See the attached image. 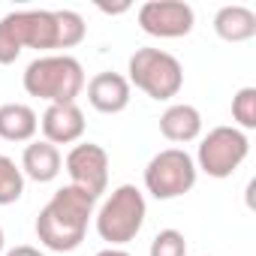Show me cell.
<instances>
[{
    "label": "cell",
    "instance_id": "cell-6",
    "mask_svg": "<svg viewBox=\"0 0 256 256\" xmlns=\"http://www.w3.org/2000/svg\"><path fill=\"white\" fill-rule=\"evenodd\" d=\"M196 178H199L196 160L184 148H166L154 154L145 166V190L160 202L190 193L196 187Z\"/></svg>",
    "mask_w": 256,
    "mask_h": 256
},
{
    "label": "cell",
    "instance_id": "cell-23",
    "mask_svg": "<svg viewBox=\"0 0 256 256\" xmlns=\"http://www.w3.org/2000/svg\"><path fill=\"white\" fill-rule=\"evenodd\" d=\"M4 244H6V235H4V226H0V256H4Z\"/></svg>",
    "mask_w": 256,
    "mask_h": 256
},
{
    "label": "cell",
    "instance_id": "cell-12",
    "mask_svg": "<svg viewBox=\"0 0 256 256\" xmlns=\"http://www.w3.org/2000/svg\"><path fill=\"white\" fill-rule=\"evenodd\" d=\"M160 133L169 142H175V145L196 142L202 136V114H199V108L190 106V102H172L160 114Z\"/></svg>",
    "mask_w": 256,
    "mask_h": 256
},
{
    "label": "cell",
    "instance_id": "cell-19",
    "mask_svg": "<svg viewBox=\"0 0 256 256\" xmlns=\"http://www.w3.org/2000/svg\"><path fill=\"white\" fill-rule=\"evenodd\" d=\"M148 256H187V238L178 229H160L151 241Z\"/></svg>",
    "mask_w": 256,
    "mask_h": 256
},
{
    "label": "cell",
    "instance_id": "cell-17",
    "mask_svg": "<svg viewBox=\"0 0 256 256\" xmlns=\"http://www.w3.org/2000/svg\"><path fill=\"white\" fill-rule=\"evenodd\" d=\"M24 193V175L22 166H16L12 157L0 154V205H12Z\"/></svg>",
    "mask_w": 256,
    "mask_h": 256
},
{
    "label": "cell",
    "instance_id": "cell-15",
    "mask_svg": "<svg viewBox=\"0 0 256 256\" xmlns=\"http://www.w3.org/2000/svg\"><path fill=\"white\" fill-rule=\"evenodd\" d=\"M40 130V118L24 102H6L0 106V139L6 142H34Z\"/></svg>",
    "mask_w": 256,
    "mask_h": 256
},
{
    "label": "cell",
    "instance_id": "cell-21",
    "mask_svg": "<svg viewBox=\"0 0 256 256\" xmlns=\"http://www.w3.org/2000/svg\"><path fill=\"white\" fill-rule=\"evenodd\" d=\"M96 256H130L126 250H120V247H106V250H100Z\"/></svg>",
    "mask_w": 256,
    "mask_h": 256
},
{
    "label": "cell",
    "instance_id": "cell-10",
    "mask_svg": "<svg viewBox=\"0 0 256 256\" xmlns=\"http://www.w3.org/2000/svg\"><path fill=\"white\" fill-rule=\"evenodd\" d=\"M40 126H42L46 142H52L54 148L58 145H76L84 136V112L76 102L48 106L40 118Z\"/></svg>",
    "mask_w": 256,
    "mask_h": 256
},
{
    "label": "cell",
    "instance_id": "cell-4",
    "mask_svg": "<svg viewBox=\"0 0 256 256\" xmlns=\"http://www.w3.org/2000/svg\"><path fill=\"white\" fill-rule=\"evenodd\" d=\"M145 214H148L145 193L136 184H120L108 193V199L100 205L94 220H96L100 238L108 241V247H124L142 232Z\"/></svg>",
    "mask_w": 256,
    "mask_h": 256
},
{
    "label": "cell",
    "instance_id": "cell-20",
    "mask_svg": "<svg viewBox=\"0 0 256 256\" xmlns=\"http://www.w3.org/2000/svg\"><path fill=\"white\" fill-rule=\"evenodd\" d=\"M4 256H46L40 247H30V244H18V247H12V250H6Z\"/></svg>",
    "mask_w": 256,
    "mask_h": 256
},
{
    "label": "cell",
    "instance_id": "cell-11",
    "mask_svg": "<svg viewBox=\"0 0 256 256\" xmlns=\"http://www.w3.org/2000/svg\"><path fill=\"white\" fill-rule=\"evenodd\" d=\"M130 82L120 72H96L88 82V102L102 114H118L130 106Z\"/></svg>",
    "mask_w": 256,
    "mask_h": 256
},
{
    "label": "cell",
    "instance_id": "cell-1",
    "mask_svg": "<svg viewBox=\"0 0 256 256\" xmlns=\"http://www.w3.org/2000/svg\"><path fill=\"white\" fill-rule=\"evenodd\" d=\"M96 211V196L82 187H60L40 211L36 217V238L46 250L54 253H72L84 235L88 223Z\"/></svg>",
    "mask_w": 256,
    "mask_h": 256
},
{
    "label": "cell",
    "instance_id": "cell-14",
    "mask_svg": "<svg viewBox=\"0 0 256 256\" xmlns=\"http://www.w3.org/2000/svg\"><path fill=\"white\" fill-rule=\"evenodd\" d=\"M214 34L223 42H247L256 36V12L241 4L220 6L214 16Z\"/></svg>",
    "mask_w": 256,
    "mask_h": 256
},
{
    "label": "cell",
    "instance_id": "cell-18",
    "mask_svg": "<svg viewBox=\"0 0 256 256\" xmlns=\"http://www.w3.org/2000/svg\"><path fill=\"white\" fill-rule=\"evenodd\" d=\"M232 118L238 130H256V88H241L232 96Z\"/></svg>",
    "mask_w": 256,
    "mask_h": 256
},
{
    "label": "cell",
    "instance_id": "cell-5",
    "mask_svg": "<svg viewBox=\"0 0 256 256\" xmlns=\"http://www.w3.org/2000/svg\"><path fill=\"white\" fill-rule=\"evenodd\" d=\"M126 82L136 84L142 94H148L157 102H166L181 94L184 88V66L175 54L163 48H136L126 64Z\"/></svg>",
    "mask_w": 256,
    "mask_h": 256
},
{
    "label": "cell",
    "instance_id": "cell-22",
    "mask_svg": "<svg viewBox=\"0 0 256 256\" xmlns=\"http://www.w3.org/2000/svg\"><path fill=\"white\" fill-rule=\"evenodd\" d=\"M102 12H112V16H118V12H126L130 10V4H120V6H100Z\"/></svg>",
    "mask_w": 256,
    "mask_h": 256
},
{
    "label": "cell",
    "instance_id": "cell-13",
    "mask_svg": "<svg viewBox=\"0 0 256 256\" xmlns=\"http://www.w3.org/2000/svg\"><path fill=\"white\" fill-rule=\"evenodd\" d=\"M60 169H64V157L52 142H46V139L28 142V148L22 154V175L24 178L36 181V184H48L60 175Z\"/></svg>",
    "mask_w": 256,
    "mask_h": 256
},
{
    "label": "cell",
    "instance_id": "cell-9",
    "mask_svg": "<svg viewBox=\"0 0 256 256\" xmlns=\"http://www.w3.org/2000/svg\"><path fill=\"white\" fill-rule=\"evenodd\" d=\"M64 166H66L72 187H82V190L94 193L96 199L106 193V187H108V154L102 145H96V142L72 145Z\"/></svg>",
    "mask_w": 256,
    "mask_h": 256
},
{
    "label": "cell",
    "instance_id": "cell-2",
    "mask_svg": "<svg viewBox=\"0 0 256 256\" xmlns=\"http://www.w3.org/2000/svg\"><path fill=\"white\" fill-rule=\"evenodd\" d=\"M24 90L30 96L46 100L48 106H66L76 102V96L84 90V66L72 54H40L24 70Z\"/></svg>",
    "mask_w": 256,
    "mask_h": 256
},
{
    "label": "cell",
    "instance_id": "cell-16",
    "mask_svg": "<svg viewBox=\"0 0 256 256\" xmlns=\"http://www.w3.org/2000/svg\"><path fill=\"white\" fill-rule=\"evenodd\" d=\"M58 22V48H72L88 36V24L76 10H54Z\"/></svg>",
    "mask_w": 256,
    "mask_h": 256
},
{
    "label": "cell",
    "instance_id": "cell-7",
    "mask_svg": "<svg viewBox=\"0 0 256 256\" xmlns=\"http://www.w3.org/2000/svg\"><path fill=\"white\" fill-rule=\"evenodd\" d=\"M250 154V139L238 126H214L208 136H202L199 151H196V169L205 172L208 178H229L235 169L247 160Z\"/></svg>",
    "mask_w": 256,
    "mask_h": 256
},
{
    "label": "cell",
    "instance_id": "cell-8",
    "mask_svg": "<svg viewBox=\"0 0 256 256\" xmlns=\"http://www.w3.org/2000/svg\"><path fill=\"white\" fill-rule=\"evenodd\" d=\"M196 12L184 0H148L139 6V28L157 40H181L193 30Z\"/></svg>",
    "mask_w": 256,
    "mask_h": 256
},
{
    "label": "cell",
    "instance_id": "cell-3",
    "mask_svg": "<svg viewBox=\"0 0 256 256\" xmlns=\"http://www.w3.org/2000/svg\"><path fill=\"white\" fill-rule=\"evenodd\" d=\"M24 48H58L54 10H16L0 18V64H16Z\"/></svg>",
    "mask_w": 256,
    "mask_h": 256
}]
</instances>
